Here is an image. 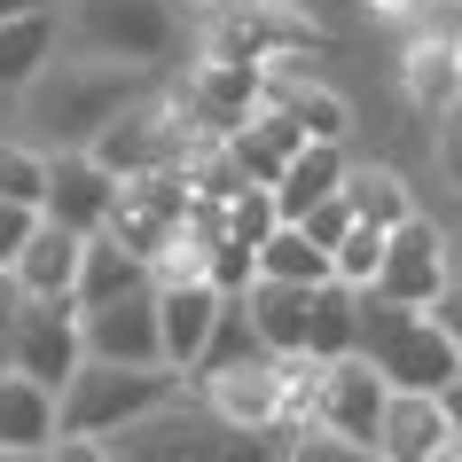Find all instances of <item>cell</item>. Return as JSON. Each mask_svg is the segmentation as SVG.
Returning <instances> with one entry per match:
<instances>
[{"label": "cell", "instance_id": "cell-1", "mask_svg": "<svg viewBox=\"0 0 462 462\" xmlns=\"http://www.w3.org/2000/svg\"><path fill=\"white\" fill-rule=\"evenodd\" d=\"M149 87H157V71H142V63H110V55L63 48L48 71L32 79V95L16 102L24 125H40V134H24V142H40V149H87L102 125L118 118V110H134Z\"/></svg>", "mask_w": 462, "mask_h": 462}, {"label": "cell", "instance_id": "cell-2", "mask_svg": "<svg viewBox=\"0 0 462 462\" xmlns=\"http://www.w3.org/2000/svg\"><path fill=\"white\" fill-rule=\"evenodd\" d=\"M291 439L298 431H282V423H274V431H236V423H219V415L196 400V384H189L172 408L110 431V455L118 462H282Z\"/></svg>", "mask_w": 462, "mask_h": 462}, {"label": "cell", "instance_id": "cell-3", "mask_svg": "<svg viewBox=\"0 0 462 462\" xmlns=\"http://www.w3.org/2000/svg\"><path fill=\"white\" fill-rule=\"evenodd\" d=\"M353 306H361V361H376L392 392H447L462 376V353L423 306H400L384 291H353Z\"/></svg>", "mask_w": 462, "mask_h": 462}, {"label": "cell", "instance_id": "cell-4", "mask_svg": "<svg viewBox=\"0 0 462 462\" xmlns=\"http://www.w3.org/2000/svg\"><path fill=\"white\" fill-rule=\"evenodd\" d=\"M204 142H212V134L189 118V102L165 95V87H149L134 110H118V118L87 142V157H95L102 172H118V180H142V172H180Z\"/></svg>", "mask_w": 462, "mask_h": 462}, {"label": "cell", "instance_id": "cell-5", "mask_svg": "<svg viewBox=\"0 0 462 462\" xmlns=\"http://www.w3.org/2000/svg\"><path fill=\"white\" fill-rule=\"evenodd\" d=\"M189 392V376L180 368H118V361H79V376L63 384V431L79 439H110L125 431V423H142V415L172 408Z\"/></svg>", "mask_w": 462, "mask_h": 462}, {"label": "cell", "instance_id": "cell-6", "mask_svg": "<svg viewBox=\"0 0 462 462\" xmlns=\"http://www.w3.org/2000/svg\"><path fill=\"white\" fill-rule=\"evenodd\" d=\"M172 40H180L172 0H79L71 16H63V48L110 55V63H142V71L165 63Z\"/></svg>", "mask_w": 462, "mask_h": 462}, {"label": "cell", "instance_id": "cell-7", "mask_svg": "<svg viewBox=\"0 0 462 462\" xmlns=\"http://www.w3.org/2000/svg\"><path fill=\"white\" fill-rule=\"evenodd\" d=\"M321 48V24L298 8V0H219L212 24H204V55H227V63H291V55Z\"/></svg>", "mask_w": 462, "mask_h": 462}, {"label": "cell", "instance_id": "cell-8", "mask_svg": "<svg viewBox=\"0 0 462 462\" xmlns=\"http://www.w3.org/2000/svg\"><path fill=\"white\" fill-rule=\"evenodd\" d=\"M455 282V236L439 227V219H400L384 236V267H376V282L368 291H384V298H400V306H431L439 291Z\"/></svg>", "mask_w": 462, "mask_h": 462}, {"label": "cell", "instance_id": "cell-9", "mask_svg": "<svg viewBox=\"0 0 462 462\" xmlns=\"http://www.w3.org/2000/svg\"><path fill=\"white\" fill-rule=\"evenodd\" d=\"M384 400H392V384L376 376V361L345 353V361H321L306 423H314V431H337V439H353V447L376 455V415H384Z\"/></svg>", "mask_w": 462, "mask_h": 462}, {"label": "cell", "instance_id": "cell-10", "mask_svg": "<svg viewBox=\"0 0 462 462\" xmlns=\"http://www.w3.org/2000/svg\"><path fill=\"white\" fill-rule=\"evenodd\" d=\"M79 361H87V345H79V306L71 298H16V376H32V384L63 392L79 376Z\"/></svg>", "mask_w": 462, "mask_h": 462}, {"label": "cell", "instance_id": "cell-11", "mask_svg": "<svg viewBox=\"0 0 462 462\" xmlns=\"http://www.w3.org/2000/svg\"><path fill=\"white\" fill-rule=\"evenodd\" d=\"M79 345H87V361L157 368L165 361V345H157V282L110 298V306H87V314H79Z\"/></svg>", "mask_w": 462, "mask_h": 462}, {"label": "cell", "instance_id": "cell-12", "mask_svg": "<svg viewBox=\"0 0 462 462\" xmlns=\"http://www.w3.org/2000/svg\"><path fill=\"white\" fill-rule=\"evenodd\" d=\"M172 95L189 102V118L219 142V134H236V125L259 110V95H267V71H259V63H227V55H204V63H189V79H180Z\"/></svg>", "mask_w": 462, "mask_h": 462}, {"label": "cell", "instance_id": "cell-13", "mask_svg": "<svg viewBox=\"0 0 462 462\" xmlns=\"http://www.w3.org/2000/svg\"><path fill=\"white\" fill-rule=\"evenodd\" d=\"M40 212L71 236H102L118 212V172H102L87 149H48V204Z\"/></svg>", "mask_w": 462, "mask_h": 462}, {"label": "cell", "instance_id": "cell-14", "mask_svg": "<svg viewBox=\"0 0 462 462\" xmlns=\"http://www.w3.org/2000/svg\"><path fill=\"white\" fill-rule=\"evenodd\" d=\"M219 314H227V298H219L212 282H157V345H165V368L196 376Z\"/></svg>", "mask_w": 462, "mask_h": 462}, {"label": "cell", "instance_id": "cell-15", "mask_svg": "<svg viewBox=\"0 0 462 462\" xmlns=\"http://www.w3.org/2000/svg\"><path fill=\"white\" fill-rule=\"evenodd\" d=\"M259 102H267V110H282L306 142H345V134H353V102H345L337 87L306 79V71H298V55L267 71V95H259Z\"/></svg>", "mask_w": 462, "mask_h": 462}, {"label": "cell", "instance_id": "cell-16", "mask_svg": "<svg viewBox=\"0 0 462 462\" xmlns=\"http://www.w3.org/2000/svg\"><path fill=\"white\" fill-rule=\"evenodd\" d=\"M63 55V8H32L0 24V110H16L32 95V79Z\"/></svg>", "mask_w": 462, "mask_h": 462}, {"label": "cell", "instance_id": "cell-17", "mask_svg": "<svg viewBox=\"0 0 462 462\" xmlns=\"http://www.w3.org/2000/svg\"><path fill=\"white\" fill-rule=\"evenodd\" d=\"M314 291H321V282H314ZM314 291L251 274V291L236 298V306H244V321H251V337H259V353H274V361H306V306H314Z\"/></svg>", "mask_w": 462, "mask_h": 462}, {"label": "cell", "instance_id": "cell-18", "mask_svg": "<svg viewBox=\"0 0 462 462\" xmlns=\"http://www.w3.org/2000/svg\"><path fill=\"white\" fill-rule=\"evenodd\" d=\"M447 439H455V423L439 408V392H392L376 415V462H431Z\"/></svg>", "mask_w": 462, "mask_h": 462}, {"label": "cell", "instance_id": "cell-19", "mask_svg": "<svg viewBox=\"0 0 462 462\" xmlns=\"http://www.w3.org/2000/svg\"><path fill=\"white\" fill-rule=\"evenodd\" d=\"M298 142H306V134H298L282 110H267V102H259V110L236 125V134H219V157L236 165V180H251V189H274V180H282V165L298 157Z\"/></svg>", "mask_w": 462, "mask_h": 462}, {"label": "cell", "instance_id": "cell-20", "mask_svg": "<svg viewBox=\"0 0 462 462\" xmlns=\"http://www.w3.org/2000/svg\"><path fill=\"white\" fill-rule=\"evenodd\" d=\"M345 172H353L345 142H298V157L282 165V180H274V219H306L314 204H329V196L345 189Z\"/></svg>", "mask_w": 462, "mask_h": 462}, {"label": "cell", "instance_id": "cell-21", "mask_svg": "<svg viewBox=\"0 0 462 462\" xmlns=\"http://www.w3.org/2000/svg\"><path fill=\"white\" fill-rule=\"evenodd\" d=\"M63 431V392H48V384H32V376H0V447L8 455H40L48 439Z\"/></svg>", "mask_w": 462, "mask_h": 462}, {"label": "cell", "instance_id": "cell-22", "mask_svg": "<svg viewBox=\"0 0 462 462\" xmlns=\"http://www.w3.org/2000/svg\"><path fill=\"white\" fill-rule=\"evenodd\" d=\"M79 251H87V236H71V227L40 219V236H32V244L16 251V267H8L16 298H71V282H79Z\"/></svg>", "mask_w": 462, "mask_h": 462}, {"label": "cell", "instance_id": "cell-23", "mask_svg": "<svg viewBox=\"0 0 462 462\" xmlns=\"http://www.w3.org/2000/svg\"><path fill=\"white\" fill-rule=\"evenodd\" d=\"M125 291H149V259L142 251H125L110 227L102 236H87V251H79V282H71V306L87 314V306H110V298Z\"/></svg>", "mask_w": 462, "mask_h": 462}, {"label": "cell", "instance_id": "cell-24", "mask_svg": "<svg viewBox=\"0 0 462 462\" xmlns=\"http://www.w3.org/2000/svg\"><path fill=\"white\" fill-rule=\"evenodd\" d=\"M400 79H408V102L423 118H447L462 102V48L455 40H415L408 63H400Z\"/></svg>", "mask_w": 462, "mask_h": 462}, {"label": "cell", "instance_id": "cell-25", "mask_svg": "<svg viewBox=\"0 0 462 462\" xmlns=\"http://www.w3.org/2000/svg\"><path fill=\"white\" fill-rule=\"evenodd\" d=\"M345 353H361V306L345 282H321L306 306V361H345Z\"/></svg>", "mask_w": 462, "mask_h": 462}, {"label": "cell", "instance_id": "cell-26", "mask_svg": "<svg viewBox=\"0 0 462 462\" xmlns=\"http://www.w3.org/2000/svg\"><path fill=\"white\" fill-rule=\"evenodd\" d=\"M259 274H267V282H298V291L337 282V274H329V251H321L306 227H291V219H274V227H267V244H259Z\"/></svg>", "mask_w": 462, "mask_h": 462}, {"label": "cell", "instance_id": "cell-27", "mask_svg": "<svg viewBox=\"0 0 462 462\" xmlns=\"http://www.w3.org/2000/svg\"><path fill=\"white\" fill-rule=\"evenodd\" d=\"M345 204H353L368 227H400V219H415V189H408V172H392V165H353V172H345Z\"/></svg>", "mask_w": 462, "mask_h": 462}, {"label": "cell", "instance_id": "cell-28", "mask_svg": "<svg viewBox=\"0 0 462 462\" xmlns=\"http://www.w3.org/2000/svg\"><path fill=\"white\" fill-rule=\"evenodd\" d=\"M0 204H48V149L0 134Z\"/></svg>", "mask_w": 462, "mask_h": 462}, {"label": "cell", "instance_id": "cell-29", "mask_svg": "<svg viewBox=\"0 0 462 462\" xmlns=\"http://www.w3.org/2000/svg\"><path fill=\"white\" fill-rule=\"evenodd\" d=\"M384 236H392V227H368V219H353V236L329 251V274H337L345 291H368V282H376V267H384Z\"/></svg>", "mask_w": 462, "mask_h": 462}, {"label": "cell", "instance_id": "cell-30", "mask_svg": "<svg viewBox=\"0 0 462 462\" xmlns=\"http://www.w3.org/2000/svg\"><path fill=\"white\" fill-rule=\"evenodd\" d=\"M282 462H376V455L353 447V439H337V431H314V423H306V431L291 439V455H282Z\"/></svg>", "mask_w": 462, "mask_h": 462}, {"label": "cell", "instance_id": "cell-31", "mask_svg": "<svg viewBox=\"0 0 462 462\" xmlns=\"http://www.w3.org/2000/svg\"><path fill=\"white\" fill-rule=\"evenodd\" d=\"M353 219H361V212H353V204H345V189H337L329 204H314V212H306V219H291V227H306V236H314L321 251H337L345 236H353Z\"/></svg>", "mask_w": 462, "mask_h": 462}, {"label": "cell", "instance_id": "cell-32", "mask_svg": "<svg viewBox=\"0 0 462 462\" xmlns=\"http://www.w3.org/2000/svg\"><path fill=\"white\" fill-rule=\"evenodd\" d=\"M40 219H48L40 204H0V274L16 267V251H24L32 236H40Z\"/></svg>", "mask_w": 462, "mask_h": 462}, {"label": "cell", "instance_id": "cell-33", "mask_svg": "<svg viewBox=\"0 0 462 462\" xmlns=\"http://www.w3.org/2000/svg\"><path fill=\"white\" fill-rule=\"evenodd\" d=\"M40 462H118V455H110V439H79V431H55L48 447H40Z\"/></svg>", "mask_w": 462, "mask_h": 462}, {"label": "cell", "instance_id": "cell-34", "mask_svg": "<svg viewBox=\"0 0 462 462\" xmlns=\"http://www.w3.org/2000/svg\"><path fill=\"white\" fill-rule=\"evenodd\" d=\"M439 172H447V180L462 189V102L447 110V118H439Z\"/></svg>", "mask_w": 462, "mask_h": 462}, {"label": "cell", "instance_id": "cell-35", "mask_svg": "<svg viewBox=\"0 0 462 462\" xmlns=\"http://www.w3.org/2000/svg\"><path fill=\"white\" fill-rule=\"evenodd\" d=\"M423 314H431L439 329H447V345H455V353H462V274H455V282H447V291L431 298V306H423Z\"/></svg>", "mask_w": 462, "mask_h": 462}, {"label": "cell", "instance_id": "cell-36", "mask_svg": "<svg viewBox=\"0 0 462 462\" xmlns=\"http://www.w3.org/2000/svg\"><path fill=\"white\" fill-rule=\"evenodd\" d=\"M8 361H16V282L0 274V376H8Z\"/></svg>", "mask_w": 462, "mask_h": 462}, {"label": "cell", "instance_id": "cell-37", "mask_svg": "<svg viewBox=\"0 0 462 462\" xmlns=\"http://www.w3.org/2000/svg\"><path fill=\"white\" fill-rule=\"evenodd\" d=\"M439 408H447V423H455V439H462V376H455L447 392H439Z\"/></svg>", "mask_w": 462, "mask_h": 462}, {"label": "cell", "instance_id": "cell-38", "mask_svg": "<svg viewBox=\"0 0 462 462\" xmlns=\"http://www.w3.org/2000/svg\"><path fill=\"white\" fill-rule=\"evenodd\" d=\"M32 8H63V0H0V24L8 16H32Z\"/></svg>", "mask_w": 462, "mask_h": 462}, {"label": "cell", "instance_id": "cell-39", "mask_svg": "<svg viewBox=\"0 0 462 462\" xmlns=\"http://www.w3.org/2000/svg\"><path fill=\"white\" fill-rule=\"evenodd\" d=\"M431 462H462V439H447V447H439V455Z\"/></svg>", "mask_w": 462, "mask_h": 462}, {"label": "cell", "instance_id": "cell-40", "mask_svg": "<svg viewBox=\"0 0 462 462\" xmlns=\"http://www.w3.org/2000/svg\"><path fill=\"white\" fill-rule=\"evenodd\" d=\"M0 462H40V455H8V447H0Z\"/></svg>", "mask_w": 462, "mask_h": 462}, {"label": "cell", "instance_id": "cell-41", "mask_svg": "<svg viewBox=\"0 0 462 462\" xmlns=\"http://www.w3.org/2000/svg\"><path fill=\"white\" fill-rule=\"evenodd\" d=\"M455 274H462V227H455Z\"/></svg>", "mask_w": 462, "mask_h": 462}]
</instances>
